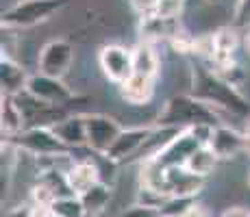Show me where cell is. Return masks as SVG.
I'll return each mask as SVG.
<instances>
[{
  "label": "cell",
  "instance_id": "obj_23",
  "mask_svg": "<svg viewBox=\"0 0 250 217\" xmlns=\"http://www.w3.org/2000/svg\"><path fill=\"white\" fill-rule=\"evenodd\" d=\"M233 20H230V24H233L235 28H237L239 33H246L250 31V0H237L235 2V9H233Z\"/></svg>",
  "mask_w": 250,
  "mask_h": 217
},
{
  "label": "cell",
  "instance_id": "obj_13",
  "mask_svg": "<svg viewBox=\"0 0 250 217\" xmlns=\"http://www.w3.org/2000/svg\"><path fill=\"white\" fill-rule=\"evenodd\" d=\"M120 98L128 107H148L155 98V79H148L142 74H133L128 80L118 85Z\"/></svg>",
  "mask_w": 250,
  "mask_h": 217
},
{
  "label": "cell",
  "instance_id": "obj_9",
  "mask_svg": "<svg viewBox=\"0 0 250 217\" xmlns=\"http://www.w3.org/2000/svg\"><path fill=\"white\" fill-rule=\"evenodd\" d=\"M26 94L46 104H55V107H65V104H70L76 98L74 91L63 83V79L46 76L42 72L31 74V79L26 83Z\"/></svg>",
  "mask_w": 250,
  "mask_h": 217
},
{
  "label": "cell",
  "instance_id": "obj_27",
  "mask_svg": "<svg viewBox=\"0 0 250 217\" xmlns=\"http://www.w3.org/2000/svg\"><path fill=\"white\" fill-rule=\"evenodd\" d=\"M246 50L250 52V31L246 33Z\"/></svg>",
  "mask_w": 250,
  "mask_h": 217
},
{
  "label": "cell",
  "instance_id": "obj_30",
  "mask_svg": "<svg viewBox=\"0 0 250 217\" xmlns=\"http://www.w3.org/2000/svg\"><path fill=\"white\" fill-rule=\"evenodd\" d=\"M211 2H215V0H211Z\"/></svg>",
  "mask_w": 250,
  "mask_h": 217
},
{
  "label": "cell",
  "instance_id": "obj_17",
  "mask_svg": "<svg viewBox=\"0 0 250 217\" xmlns=\"http://www.w3.org/2000/svg\"><path fill=\"white\" fill-rule=\"evenodd\" d=\"M133 67L135 74L148 76V79H159L161 76V57L155 50L152 41H139L133 48Z\"/></svg>",
  "mask_w": 250,
  "mask_h": 217
},
{
  "label": "cell",
  "instance_id": "obj_1",
  "mask_svg": "<svg viewBox=\"0 0 250 217\" xmlns=\"http://www.w3.org/2000/svg\"><path fill=\"white\" fill-rule=\"evenodd\" d=\"M196 98L205 100L207 104L215 107L218 111L239 115V118H250V104L237 91L235 83H230L227 76L220 72L209 70L207 65L194 61L191 63V91Z\"/></svg>",
  "mask_w": 250,
  "mask_h": 217
},
{
  "label": "cell",
  "instance_id": "obj_4",
  "mask_svg": "<svg viewBox=\"0 0 250 217\" xmlns=\"http://www.w3.org/2000/svg\"><path fill=\"white\" fill-rule=\"evenodd\" d=\"M7 139H11L20 150L33 154V157H37V158H57V157L74 152L57 137L55 130L48 126H28V128H24L22 133L13 135V137H7Z\"/></svg>",
  "mask_w": 250,
  "mask_h": 217
},
{
  "label": "cell",
  "instance_id": "obj_6",
  "mask_svg": "<svg viewBox=\"0 0 250 217\" xmlns=\"http://www.w3.org/2000/svg\"><path fill=\"white\" fill-rule=\"evenodd\" d=\"M98 67L109 83L122 85L135 74L133 48L122 46V43H104L98 50Z\"/></svg>",
  "mask_w": 250,
  "mask_h": 217
},
{
  "label": "cell",
  "instance_id": "obj_24",
  "mask_svg": "<svg viewBox=\"0 0 250 217\" xmlns=\"http://www.w3.org/2000/svg\"><path fill=\"white\" fill-rule=\"evenodd\" d=\"M118 217H161V213H159V209H152V206H146V204L135 202L133 206L124 209Z\"/></svg>",
  "mask_w": 250,
  "mask_h": 217
},
{
  "label": "cell",
  "instance_id": "obj_16",
  "mask_svg": "<svg viewBox=\"0 0 250 217\" xmlns=\"http://www.w3.org/2000/svg\"><path fill=\"white\" fill-rule=\"evenodd\" d=\"M205 178L191 174L187 167H170L167 170L166 191L167 196H198Z\"/></svg>",
  "mask_w": 250,
  "mask_h": 217
},
{
  "label": "cell",
  "instance_id": "obj_10",
  "mask_svg": "<svg viewBox=\"0 0 250 217\" xmlns=\"http://www.w3.org/2000/svg\"><path fill=\"white\" fill-rule=\"evenodd\" d=\"M209 148L218 154L220 161H229V158L239 157L242 152H248L246 128H237L230 126V124H218L209 139Z\"/></svg>",
  "mask_w": 250,
  "mask_h": 217
},
{
  "label": "cell",
  "instance_id": "obj_25",
  "mask_svg": "<svg viewBox=\"0 0 250 217\" xmlns=\"http://www.w3.org/2000/svg\"><path fill=\"white\" fill-rule=\"evenodd\" d=\"M220 217H250V209L248 206H229L222 211Z\"/></svg>",
  "mask_w": 250,
  "mask_h": 217
},
{
  "label": "cell",
  "instance_id": "obj_12",
  "mask_svg": "<svg viewBox=\"0 0 250 217\" xmlns=\"http://www.w3.org/2000/svg\"><path fill=\"white\" fill-rule=\"evenodd\" d=\"M103 180L100 167L96 165L91 158H81V161H72L70 167L65 170V182H68L70 191L74 196H83L87 189Z\"/></svg>",
  "mask_w": 250,
  "mask_h": 217
},
{
  "label": "cell",
  "instance_id": "obj_19",
  "mask_svg": "<svg viewBox=\"0 0 250 217\" xmlns=\"http://www.w3.org/2000/svg\"><path fill=\"white\" fill-rule=\"evenodd\" d=\"M0 119H2V133H7V137L22 133L24 130V115L22 109L18 104L16 96H2V109H0Z\"/></svg>",
  "mask_w": 250,
  "mask_h": 217
},
{
  "label": "cell",
  "instance_id": "obj_14",
  "mask_svg": "<svg viewBox=\"0 0 250 217\" xmlns=\"http://www.w3.org/2000/svg\"><path fill=\"white\" fill-rule=\"evenodd\" d=\"M52 130H55V135L70 150L87 146V122H85V113H68L63 119H59L52 126Z\"/></svg>",
  "mask_w": 250,
  "mask_h": 217
},
{
  "label": "cell",
  "instance_id": "obj_18",
  "mask_svg": "<svg viewBox=\"0 0 250 217\" xmlns=\"http://www.w3.org/2000/svg\"><path fill=\"white\" fill-rule=\"evenodd\" d=\"M79 197L83 200L87 217H100L104 213V209L109 206V200H111V187H109L104 180H100Z\"/></svg>",
  "mask_w": 250,
  "mask_h": 217
},
{
  "label": "cell",
  "instance_id": "obj_3",
  "mask_svg": "<svg viewBox=\"0 0 250 217\" xmlns=\"http://www.w3.org/2000/svg\"><path fill=\"white\" fill-rule=\"evenodd\" d=\"M68 4L70 0H18L16 4L2 11V28L24 31V28L40 26L61 13Z\"/></svg>",
  "mask_w": 250,
  "mask_h": 217
},
{
  "label": "cell",
  "instance_id": "obj_29",
  "mask_svg": "<svg viewBox=\"0 0 250 217\" xmlns=\"http://www.w3.org/2000/svg\"><path fill=\"white\" fill-rule=\"evenodd\" d=\"M248 185H250V176H248Z\"/></svg>",
  "mask_w": 250,
  "mask_h": 217
},
{
  "label": "cell",
  "instance_id": "obj_22",
  "mask_svg": "<svg viewBox=\"0 0 250 217\" xmlns=\"http://www.w3.org/2000/svg\"><path fill=\"white\" fill-rule=\"evenodd\" d=\"M196 202V196H167V200L161 206V217H187Z\"/></svg>",
  "mask_w": 250,
  "mask_h": 217
},
{
  "label": "cell",
  "instance_id": "obj_20",
  "mask_svg": "<svg viewBox=\"0 0 250 217\" xmlns=\"http://www.w3.org/2000/svg\"><path fill=\"white\" fill-rule=\"evenodd\" d=\"M218 163H220L218 154L211 150L209 146H200V148H196L194 154H191L189 158H187L185 167H187V170H189L191 174H196V176L207 178V176H211V174L215 172Z\"/></svg>",
  "mask_w": 250,
  "mask_h": 217
},
{
  "label": "cell",
  "instance_id": "obj_11",
  "mask_svg": "<svg viewBox=\"0 0 250 217\" xmlns=\"http://www.w3.org/2000/svg\"><path fill=\"white\" fill-rule=\"evenodd\" d=\"M196 148H200V141L191 135L189 128H183L170 139V143H167L155 158L166 170H170V167H185L187 158L194 154Z\"/></svg>",
  "mask_w": 250,
  "mask_h": 217
},
{
  "label": "cell",
  "instance_id": "obj_15",
  "mask_svg": "<svg viewBox=\"0 0 250 217\" xmlns=\"http://www.w3.org/2000/svg\"><path fill=\"white\" fill-rule=\"evenodd\" d=\"M28 79H31V74H28L26 67L20 61L2 55V59H0V87H2V96L24 94Z\"/></svg>",
  "mask_w": 250,
  "mask_h": 217
},
{
  "label": "cell",
  "instance_id": "obj_5",
  "mask_svg": "<svg viewBox=\"0 0 250 217\" xmlns=\"http://www.w3.org/2000/svg\"><path fill=\"white\" fill-rule=\"evenodd\" d=\"M76 48L70 39L57 37V39L46 41L37 52V72L55 79H65L74 65Z\"/></svg>",
  "mask_w": 250,
  "mask_h": 217
},
{
  "label": "cell",
  "instance_id": "obj_2",
  "mask_svg": "<svg viewBox=\"0 0 250 217\" xmlns=\"http://www.w3.org/2000/svg\"><path fill=\"white\" fill-rule=\"evenodd\" d=\"M159 126H170V128H189L194 124H224L218 115V109L207 104L205 100L196 98L194 94H176L163 104L157 122Z\"/></svg>",
  "mask_w": 250,
  "mask_h": 217
},
{
  "label": "cell",
  "instance_id": "obj_7",
  "mask_svg": "<svg viewBox=\"0 0 250 217\" xmlns=\"http://www.w3.org/2000/svg\"><path fill=\"white\" fill-rule=\"evenodd\" d=\"M87 122V148L94 154H107L122 133V124L107 113H85Z\"/></svg>",
  "mask_w": 250,
  "mask_h": 217
},
{
  "label": "cell",
  "instance_id": "obj_26",
  "mask_svg": "<svg viewBox=\"0 0 250 217\" xmlns=\"http://www.w3.org/2000/svg\"><path fill=\"white\" fill-rule=\"evenodd\" d=\"M187 217H211V213L205 209V206H200V204H196L194 209L187 213Z\"/></svg>",
  "mask_w": 250,
  "mask_h": 217
},
{
  "label": "cell",
  "instance_id": "obj_21",
  "mask_svg": "<svg viewBox=\"0 0 250 217\" xmlns=\"http://www.w3.org/2000/svg\"><path fill=\"white\" fill-rule=\"evenodd\" d=\"M50 206H52V213H55L57 217H87L83 200L74 194L59 196Z\"/></svg>",
  "mask_w": 250,
  "mask_h": 217
},
{
  "label": "cell",
  "instance_id": "obj_28",
  "mask_svg": "<svg viewBox=\"0 0 250 217\" xmlns=\"http://www.w3.org/2000/svg\"><path fill=\"white\" fill-rule=\"evenodd\" d=\"M246 133H248V152H250V119H248V126H246Z\"/></svg>",
  "mask_w": 250,
  "mask_h": 217
},
{
  "label": "cell",
  "instance_id": "obj_8",
  "mask_svg": "<svg viewBox=\"0 0 250 217\" xmlns=\"http://www.w3.org/2000/svg\"><path fill=\"white\" fill-rule=\"evenodd\" d=\"M155 128H157L155 122L152 124H135V126L122 128V133L118 135L115 143L109 148V152L104 154V157L113 163H126V161H131V158H135Z\"/></svg>",
  "mask_w": 250,
  "mask_h": 217
}]
</instances>
